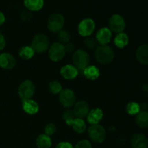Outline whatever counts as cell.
Returning a JSON list of instances; mask_svg holds the SVG:
<instances>
[{
    "mask_svg": "<svg viewBox=\"0 0 148 148\" xmlns=\"http://www.w3.org/2000/svg\"><path fill=\"white\" fill-rule=\"evenodd\" d=\"M64 25V18L62 14L59 13L53 14L49 17L48 20V28L53 33H57L62 30Z\"/></svg>",
    "mask_w": 148,
    "mask_h": 148,
    "instance_id": "5b68a950",
    "label": "cell"
},
{
    "mask_svg": "<svg viewBox=\"0 0 148 148\" xmlns=\"http://www.w3.org/2000/svg\"><path fill=\"white\" fill-rule=\"evenodd\" d=\"M112 33L108 27H102L98 31L96 35V40L101 45H107L111 40Z\"/></svg>",
    "mask_w": 148,
    "mask_h": 148,
    "instance_id": "4fadbf2b",
    "label": "cell"
},
{
    "mask_svg": "<svg viewBox=\"0 0 148 148\" xmlns=\"http://www.w3.org/2000/svg\"><path fill=\"white\" fill-rule=\"evenodd\" d=\"M65 51L64 46L59 42H56L50 46L49 49V56L51 60L53 62H59L62 60L64 56Z\"/></svg>",
    "mask_w": 148,
    "mask_h": 148,
    "instance_id": "52a82bcc",
    "label": "cell"
},
{
    "mask_svg": "<svg viewBox=\"0 0 148 148\" xmlns=\"http://www.w3.org/2000/svg\"><path fill=\"white\" fill-rule=\"evenodd\" d=\"M103 116V113L102 110L99 108H97L90 111L87 119L90 124L92 125H95V124H98V123L102 119Z\"/></svg>",
    "mask_w": 148,
    "mask_h": 148,
    "instance_id": "e0dca14e",
    "label": "cell"
},
{
    "mask_svg": "<svg viewBox=\"0 0 148 148\" xmlns=\"http://www.w3.org/2000/svg\"><path fill=\"white\" fill-rule=\"evenodd\" d=\"M22 106L25 112L30 115H34L37 114L39 110V106L37 103L32 99L23 101Z\"/></svg>",
    "mask_w": 148,
    "mask_h": 148,
    "instance_id": "2e32d148",
    "label": "cell"
},
{
    "mask_svg": "<svg viewBox=\"0 0 148 148\" xmlns=\"http://www.w3.org/2000/svg\"><path fill=\"white\" fill-rule=\"evenodd\" d=\"M95 25L93 20L90 18L82 20L78 25V33L84 37L90 36L95 30Z\"/></svg>",
    "mask_w": 148,
    "mask_h": 148,
    "instance_id": "ba28073f",
    "label": "cell"
},
{
    "mask_svg": "<svg viewBox=\"0 0 148 148\" xmlns=\"http://www.w3.org/2000/svg\"><path fill=\"white\" fill-rule=\"evenodd\" d=\"M70 126L78 134H82L86 130V124H85V121L83 119H82L75 118L72 121V123L70 124Z\"/></svg>",
    "mask_w": 148,
    "mask_h": 148,
    "instance_id": "603a6c76",
    "label": "cell"
},
{
    "mask_svg": "<svg viewBox=\"0 0 148 148\" xmlns=\"http://www.w3.org/2000/svg\"><path fill=\"white\" fill-rule=\"evenodd\" d=\"M75 100H76V96L72 90H62L59 93V101L64 107L70 108L73 106Z\"/></svg>",
    "mask_w": 148,
    "mask_h": 148,
    "instance_id": "9c48e42d",
    "label": "cell"
},
{
    "mask_svg": "<svg viewBox=\"0 0 148 148\" xmlns=\"http://www.w3.org/2000/svg\"><path fill=\"white\" fill-rule=\"evenodd\" d=\"M131 146L132 148H147V137L141 134H136L131 139Z\"/></svg>",
    "mask_w": 148,
    "mask_h": 148,
    "instance_id": "5bb4252c",
    "label": "cell"
},
{
    "mask_svg": "<svg viewBox=\"0 0 148 148\" xmlns=\"http://www.w3.org/2000/svg\"><path fill=\"white\" fill-rule=\"evenodd\" d=\"M64 46L65 51L69 52V53L72 52L74 51V49H75V46H74V45L72 44V43H66V44H65Z\"/></svg>",
    "mask_w": 148,
    "mask_h": 148,
    "instance_id": "e575fe53",
    "label": "cell"
},
{
    "mask_svg": "<svg viewBox=\"0 0 148 148\" xmlns=\"http://www.w3.org/2000/svg\"><path fill=\"white\" fill-rule=\"evenodd\" d=\"M43 0H24V5L30 11H38L43 7Z\"/></svg>",
    "mask_w": 148,
    "mask_h": 148,
    "instance_id": "7402d4cb",
    "label": "cell"
},
{
    "mask_svg": "<svg viewBox=\"0 0 148 148\" xmlns=\"http://www.w3.org/2000/svg\"><path fill=\"white\" fill-rule=\"evenodd\" d=\"M126 26L124 19L120 14H114L109 20V27L111 31L114 33H122Z\"/></svg>",
    "mask_w": 148,
    "mask_h": 148,
    "instance_id": "30bf717a",
    "label": "cell"
},
{
    "mask_svg": "<svg viewBox=\"0 0 148 148\" xmlns=\"http://www.w3.org/2000/svg\"><path fill=\"white\" fill-rule=\"evenodd\" d=\"M51 140L50 137L46 134L38 136L36 140V144L38 148H50L51 146Z\"/></svg>",
    "mask_w": 148,
    "mask_h": 148,
    "instance_id": "ffe728a7",
    "label": "cell"
},
{
    "mask_svg": "<svg viewBox=\"0 0 148 148\" xmlns=\"http://www.w3.org/2000/svg\"><path fill=\"white\" fill-rule=\"evenodd\" d=\"M114 43L117 47L120 49L126 47L129 43L128 36L124 33H118L114 39Z\"/></svg>",
    "mask_w": 148,
    "mask_h": 148,
    "instance_id": "cb8c5ba5",
    "label": "cell"
},
{
    "mask_svg": "<svg viewBox=\"0 0 148 148\" xmlns=\"http://www.w3.org/2000/svg\"><path fill=\"white\" fill-rule=\"evenodd\" d=\"M127 111L130 115H137L140 111V106L135 102H130L127 105Z\"/></svg>",
    "mask_w": 148,
    "mask_h": 148,
    "instance_id": "484cf974",
    "label": "cell"
},
{
    "mask_svg": "<svg viewBox=\"0 0 148 148\" xmlns=\"http://www.w3.org/2000/svg\"><path fill=\"white\" fill-rule=\"evenodd\" d=\"M56 148H73V146L67 142H62L57 145Z\"/></svg>",
    "mask_w": 148,
    "mask_h": 148,
    "instance_id": "836d02e7",
    "label": "cell"
},
{
    "mask_svg": "<svg viewBox=\"0 0 148 148\" xmlns=\"http://www.w3.org/2000/svg\"><path fill=\"white\" fill-rule=\"evenodd\" d=\"M5 39H4V36L1 33H0V50H2L5 47Z\"/></svg>",
    "mask_w": 148,
    "mask_h": 148,
    "instance_id": "d590c367",
    "label": "cell"
},
{
    "mask_svg": "<svg viewBox=\"0 0 148 148\" xmlns=\"http://www.w3.org/2000/svg\"><path fill=\"white\" fill-rule=\"evenodd\" d=\"M45 134L48 136H51L54 134L56 132V127L53 123H49L45 127Z\"/></svg>",
    "mask_w": 148,
    "mask_h": 148,
    "instance_id": "4dcf8cb0",
    "label": "cell"
},
{
    "mask_svg": "<svg viewBox=\"0 0 148 148\" xmlns=\"http://www.w3.org/2000/svg\"><path fill=\"white\" fill-rule=\"evenodd\" d=\"M73 112L76 118L82 119L87 117L90 112L89 106H88V103L83 101H78L77 103H75Z\"/></svg>",
    "mask_w": 148,
    "mask_h": 148,
    "instance_id": "8fae6325",
    "label": "cell"
},
{
    "mask_svg": "<svg viewBox=\"0 0 148 148\" xmlns=\"http://www.w3.org/2000/svg\"><path fill=\"white\" fill-rule=\"evenodd\" d=\"M60 74L64 79H72L78 75V69L75 66L67 64L61 68Z\"/></svg>",
    "mask_w": 148,
    "mask_h": 148,
    "instance_id": "9a60e30c",
    "label": "cell"
},
{
    "mask_svg": "<svg viewBox=\"0 0 148 148\" xmlns=\"http://www.w3.org/2000/svg\"><path fill=\"white\" fill-rule=\"evenodd\" d=\"M137 125L142 129L148 127V112L146 111H141L137 114L135 119Z\"/></svg>",
    "mask_w": 148,
    "mask_h": 148,
    "instance_id": "44dd1931",
    "label": "cell"
},
{
    "mask_svg": "<svg viewBox=\"0 0 148 148\" xmlns=\"http://www.w3.org/2000/svg\"><path fill=\"white\" fill-rule=\"evenodd\" d=\"M83 74L85 77L90 80H95L98 79L100 76V70L98 67L94 65L88 66L83 70Z\"/></svg>",
    "mask_w": 148,
    "mask_h": 148,
    "instance_id": "d6986e66",
    "label": "cell"
},
{
    "mask_svg": "<svg viewBox=\"0 0 148 148\" xmlns=\"http://www.w3.org/2000/svg\"><path fill=\"white\" fill-rule=\"evenodd\" d=\"M72 60L77 69L84 70L89 65L90 56L85 51L79 49L74 53Z\"/></svg>",
    "mask_w": 148,
    "mask_h": 148,
    "instance_id": "3957f363",
    "label": "cell"
},
{
    "mask_svg": "<svg viewBox=\"0 0 148 148\" xmlns=\"http://www.w3.org/2000/svg\"><path fill=\"white\" fill-rule=\"evenodd\" d=\"M137 60L143 64H148V44L140 46L136 51Z\"/></svg>",
    "mask_w": 148,
    "mask_h": 148,
    "instance_id": "ac0fdd59",
    "label": "cell"
},
{
    "mask_svg": "<svg viewBox=\"0 0 148 148\" xmlns=\"http://www.w3.org/2000/svg\"><path fill=\"white\" fill-rule=\"evenodd\" d=\"M85 44L88 49H93L95 48L98 47V43L96 39L93 38H88L85 39Z\"/></svg>",
    "mask_w": 148,
    "mask_h": 148,
    "instance_id": "f546056e",
    "label": "cell"
},
{
    "mask_svg": "<svg viewBox=\"0 0 148 148\" xmlns=\"http://www.w3.org/2000/svg\"><path fill=\"white\" fill-rule=\"evenodd\" d=\"M4 22H5V16L1 12H0V26L4 24Z\"/></svg>",
    "mask_w": 148,
    "mask_h": 148,
    "instance_id": "8d00e7d4",
    "label": "cell"
},
{
    "mask_svg": "<svg viewBox=\"0 0 148 148\" xmlns=\"http://www.w3.org/2000/svg\"><path fill=\"white\" fill-rule=\"evenodd\" d=\"M35 51L33 49H32L31 46H23L19 51V56L22 58L23 59H25V60H28L30 59L34 55Z\"/></svg>",
    "mask_w": 148,
    "mask_h": 148,
    "instance_id": "d4e9b609",
    "label": "cell"
},
{
    "mask_svg": "<svg viewBox=\"0 0 148 148\" xmlns=\"http://www.w3.org/2000/svg\"><path fill=\"white\" fill-rule=\"evenodd\" d=\"M95 59L102 64H110L114 59V52L108 45H101L96 48L95 53Z\"/></svg>",
    "mask_w": 148,
    "mask_h": 148,
    "instance_id": "6da1fadb",
    "label": "cell"
},
{
    "mask_svg": "<svg viewBox=\"0 0 148 148\" xmlns=\"http://www.w3.org/2000/svg\"><path fill=\"white\" fill-rule=\"evenodd\" d=\"M35 92V85L32 81L27 79L22 82L18 88V94L22 101L31 99Z\"/></svg>",
    "mask_w": 148,
    "mask_h": 148,
    "instance_id": "277c9868",
    "label": "cell"
},
{
    "mask_svg": "<svg viewBox=\"0 0 148 148\" xmlns=\"http://www.w3.org/2000/svg\"><path fill=\"white\" fill-rule=\"evenodd\" d=\"M32 17H33V15L28 11H23L21 12V14H20V18L24 22H27L30 20L32 19Z\"/></svg>",
    "mask_w": 148,
    "mask_h": 148,
    "instance_id": "d6a6232c",
    "label": "cell"
},
{
    "mask_svg": "<svg viewBox=\"0 0 148 148\" xmlns=\"http://www.w3.org/2000/svg\"><path fill=\"white\" fill-rule=\"evenodd\" d=\"M89 137L94 143H101L106 139V130L102 126L99 124H95L90 127L88 129Z\"/></svg>",
    "mask_w": 148,
    "mask_h": 148,
    "instance_id": "8992f818",
    "label": "cell"
},
{
    "mask_svg": "<svg viewBox=\"0 0 148 148\" xmlns=\"http://www.w3.org/2000/svg\"><path fill=\"white\" fill-rule=\"evenodd\" d=\"M49 90L53 94L60 93L62 90V86L57 81H52L49 84Z\"/></svg>",
    "mask_w": 148,
    "mask_h": 148,
    "instance_id": "4316f807",
    "label": "cell"
},
{
    "mask_svg": "<svg viewBox=\"0 0 148 148\" xmlns=\"http://www.w3.org/2000/svg\"><path fill=\"white\" fill-rule=\"evenodd\" d=\"M70 34L66 30H60L58 33V39L59 40V43L62 44V43H64V44L68 43L70 40Z\"/></svg>",
    "mask_w": 148,
    "mask_h": 148,
    "instance_id": "83f0119b",
    "label": "cell"
},
{
    "mask_svg": "<svg viewBox=\"0 0 148 148\" xmlns=\"http://www.w3.org/2000/svg\"><path fill=\"white\" fill-rule=\"evenodd\" d=\"M62 116H63L64 120L65 122L68 126H70L72 121L76 118L73 111H71V110H66V111H64Z\"/></svg>",
    "mask_w": 148,
    "mask_h": 148,
    "instance_id": "f1b7e54d",
    "label": "cell"
},
{
    "mask_svg": "<svg viewBox=\"0 0 148 148\" xmlns=\"http://www.w3.org/2000/svg\"><path fill=\"white\" fill-rule=\"evenodd\" d=\"M75 148H92V145L89 141L86 140H82L77 143Z\"/></svg>",
    "mask_w": 148,
    "mask_h": 148,
    "instance_id": "1f68e13d",
    "label": "cell"
},
{
    "mask_svg": "<svg viewBox=\"0 0 148 148\" xmlns=\"http://www.w3.org/2000/svg\"><path fill=\"white\" fill-rule=\"evenodd\" d=\"M49 41L47 36L42 33L35 36L32 40L31 47L36 53H43L49 49Z\"/></svg>",
    "mask_w": 148,
    "mask_h": 148,
    "instance_id": "7a4b0ae2",
    "label": "cell"
},
{
    "mask_svg": "<svg viewBox=\"0 0 148 148\" xmlns=\"http://www.w3.org/2000/svg\"><path fill=\"white\" fill-rule=\"evenodd\" d=\"M16 65V60L12 55L3 53L0 55V66L4 69H12Z\"/></svg>",
    "mask_w": 148,
    "mask_h": 148,
    "instance_id": "7c38bea8",
    "label": "cell"
}]
</instances>
